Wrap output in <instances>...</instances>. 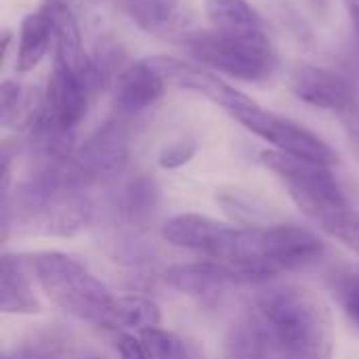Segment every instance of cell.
I'll list each match as a JSON object with an SVG mask.
<instances>
[{
	"label": "cell",
	"mask_w": 359,
	"mask_h": 359,
	"mask_svg": "<svg viewBox=\"0 0 359 359\" xmlns=\"http://www.w3.org/2000/svg\"><path fill=\"white\" fill-rule=\"evenodd\" d=\"M122 11L147 34L175 32L179 21V0H118Z\"/></svg>",
	"instance_id": "obj_20"
},
{
	"label": "cell",
	"mask_w": 359,
	"mask_h": 359,
	"mask_svg": "<svg viewBox=\"0 0 359 359\" xmlns=\"http://www.w3.org/2000/svg\"><path fill=\"white\" fill-rule=\"evenodd\" d=\"M50 42H55L53 25L48 17L38 8L34 13H27L19 25V42H17V57H15V69L19 74L32 72L40 61L46 57Z\"/></svg>",
	"instance_id": "obj_18"
},
{
	"label": "cell",
	"mask_w": 359,
	"mask_h": 359,
	"mask_svg": "<svg viewBox=\"0 0 359 359\" xmlns=\"http://www.w3.org/2000/svg\"><path fill=\"white\" fill-rule=\"evenodd\" d=\"M311 8L320 15V17H328V11H330V4L332 0H309Z\"/></svg>",
	"instance_id": "obj_26"
},
{
	"label": "cell",
	"mask_w": 359,
	"mask_h": 359,
	"mask_svg": "<svg viewBox=\"0 0 359 359\" xmlns=\"http://www.w3.org/2000/svg\"><path fill=\"white\" fill-rule=\"evenodd\" d=\"M23 257L4 255L0 265V309L13 316H32L40 311L38 297L34 294L27 278Z\"/></svg>",
	"instance_id": "obj_16"
},
{
	"label": "cell",
	"mask_w": 359,
	"mask_h": 359,
	"mask_svg": "<svg viewBox=\"0 0 359 359\" xmlns=\"http://www.w3.org/2000/svg\"><path fill=\"white\" fill-rule=\"evenodd\" d=\"M130 158V128L124 118L107 120L74 154L72 162L84 185L118 177Z\"/></svg>",
	"instance_id": "obj_8"
},
{
	"label": "cell",
	"mask_w": 359,
	"mask_h": 359,
	"mask_svg": "<svg viewBox=\"0 0 359 359\" xmlns=\"http://www.w3.org/2000/svg\"><path fill=\"white\" fill-rule=\"evenodd\" d=\"M261 162L286 183L288 194L299 210L320 227L341 212L353 208L330 166L288 156L278 149L261 151Z\"/></svg>",
	"instance_id": "obj_5"
},
{
	"label": "cell",
	"mask_w": 359,
	"mask_h": 359,
	"mask_svg": "<svg viewBox=\"0 0 359 359\" xmlns=\"http://www.w3.org/2000/svg\"><path fill=\"white\" fill-rule=\"evenodd\" d=\"M162 322L160 307L145 297L128 294V297H111L101 328L126 332H145L158 328Z\"/></svg>",
	"instance_id": "obj_17"
},
{
	"label": "cell",
	"mask_w": 359,
	"mask_h": 359,
	"mask_svg": "<svg viewBox=\"0 0 359 359\" xmlns=\"http://www.w3.org/2000/svg\"><path fill=\"white\" fill-rule=\"evenodd\" d=\"M88 95L80 80L55 61L44 90V116L67 130H76L88 111Z\"/></svg>",
	"instance_id": "obj_12"
},
{
	"label": "cell",
	"mask_w": 359,
	"mask_h": 359,
	"mask_svg": "<svg viewBox=\"0 0 359 359\" xmlns=\"http://www.w3.org/2000/svg\"><path fill=\"white\" fill-rule=\"evenodd\" d=\"M181 44L187 46L202 65L233 80L263 82L278 65V55L267 32L227 34L219 29H198L183 34Z\"/></svg>",
	"instance_id": "obj_4"
},
{
	"label": "cell",
	"mask_w": 359,
	"mask_h": 359,
	"mask_svg": "<svg viewBox=\"0 0 359 359\" xmlns=\"http://www.w3.org/2000/svg\"><path fill=\"white\" fill-rule=\"evenodd\" d=\"M147 63L166 82H170V84H175L179 88L194 90V93H200V95L208 97L210 101L221 105L227 114H231L238 107L252 101L246 93L231 86L215 69H210V67H206L202 63H198V65L187 63V61H183L179 57H172V55H151V57H147Z\"/></svg>",
	"instance_id": "obj_9"
},
{
	"label": "cell",
	"mask_w": 359,
	"mask_h": 359,
	"mask_svg": "<svg viewBox=\"0 0 359 359\" xmlns=\"http://www.w3.org/2000/svg\"><path fill=\"white\" fill-rule=\"evenodd\" d=\"M278 359H332L334 322L318 292L299 284H271L257 297Z\"/></svg>",
	"instance_id": "obj_1"
},
{
	"label": "cell",
	"mask_w": 359,
	"mask_h": 359,
	"mask_svg": "<svg viewBox=\"0 0 359 359\" xmlns=\"http://www.w3.org/2000/svg\"><path fill=\"white\" fill-rule=\"evenodd\" d=\"M141 339H143L149 359H181L183 349H185L183 339H179L172 332L162 330L160 326L141 332Z\"/></svg>",
	"instance_id": "obj_22"
},
{
	"label": "cell",
	"mask_w": 359,
	"mask_h": 359,
	"mask_svg": "<svg viewBox=\"0 0 359 359\" xmlns=\"http://www.w3.org/2000/svg\"><path fill=\"white\" fill-rule=\"evenodd\" d=\"M229 116L236 118L244 128H248L252 135L261 137L263 141H267L282 154L320 162L326 166H332L339 162V154L313 130L297 124L290 118L263 109L257 101H250L238 107Z\"/></svg>",
	"instance_id": "obj_6"
},
{
	"label": "cell",
	"mask_w": 359,
	"mask_h": 359,
	"mask_svg": "<svg viewBox=\"0 0 359 359\" xmlns=\"http://www.w3.org/2000/svg\"><path fill=\"white\" fill-rule=\"evenodd\" d=\"M40 11L48 17L50 25H53L55 61L61 63L63 67H67L88 93L99 90L105 82H103L101 74L97 72L93 57L84 50L80 25H78L72 8L63 0H44Z\"/></svg>",
	"instance_id": "obj_10"
},
{
	"label": "cell",
	"mask_w": 359,
	"mask_h": 359,
	"mask_svg": "<svg viewBox=\"0 0 359 359\" xmlns=\"http://www.w3.org/2000/svg\"><path fill=\"white\" fill-rule=\"evenodd\" d=\"M324 242L299 225H250L227 227L217 261L236 267L246 282H265L271 276L316 261Z\"/></svg>",
	"instance_id": "obj_2"
},
{
	"label": "cell",
	"mask_w": 359,
	"mask_h": 359,
	"mask_svg": "<svg viewBox=\"0 0 359 359\" xmlns=\"http://www.w3.org/2000/svg\"><path fill=\"white\" fill-rule=\"evenodd\" d=\"M345 4H347L349 17H351V21H353V25H355L359 34V0H345Z\"/></svg>",
	"instance_id": "obj_27"
},
{
	"label": "cell",
	"mask_w": 359,
	"mask_h": 359,
	"mask_svg": "<svg viewBox=\"0 0 359 359\" xmlns=\"http://www.w3.org/2000/svg\"><path fill=\"white\" fill-rule=\"evenodd\" d=\"M223 359H278L257 311L244 313L229 326L223 341Z\"/></svg>",
	"instance_id": "obj_15"
},
{
	"label": "cell",
	"mask_w": 359,
	"mask_h": 359,
	"mask_svg": "<svg viewBox=\"0 0 359 359\" xmlns=\"http://www.w3.org/2000/svg\"><path fill=\"white\" fill-rule=\"evenodd\" d=\"M118 353L120 359H149L147 349L143 345V339H137L135 334L126 332L118 341Z\"/></svg>",
	"instance_id": "obj_25"
},
{
	"label": "cell",
	"mask_w": 359,
	"mask_h": 359,
	"mask_svg": "<svg viewBox=\"0 0 359 359\" xmlns=\"http://www.w3.org/2000/svg\"><path fill=\"white\" fill-rule=\"evenodd\" d=\"M351 149L359 160V133H351Z\"/></svg>",
	"instance_id": "obj_28"
},
{
	"label": "cell",
	"mask_w": 359,
	"mask_h": 359,
	"mask_svg": "<svg viewBox=\"0 0 359 359\" xmlns=\"http://www.w3.org/2000/svg\"><path fill=\"white\" fill-rule=\"evenodd\" d=\"M196 149H198V145L194 139H179L160 151L158 164L162 168H181L196 156Z\"/></svg>",
	"instance_id": "obj_24"
},
{
	"label": "cell",
	"mask_w": 359,
	"mask_h": 359,
	"mask_svg": "<svg viewBox=\"0 0 359 359\" xmlns=\"http://www.w3.org/2000/svg\"><path fill=\"white\" fill-rule=\"evenodd\" d=\"M326 284L349 322L359 330V265H339L328 271Z\"/></svg>",
	"instance_id": "obj_21"
},
{
	"label": "cell",
	"mask_w": 359,
	"mask_h": 359,
	"mask_svg": "<svg viewBox=\"0 0 359 359\" xmlns=\"http://www.w3.org/2000/svg\"><path fill=\"white\" fill-rule=\"evenodd\" d=\"M227 227L229 225L217 219H210L206 215L181 212V215L170 217L162 225V238L177 248L198 250V252H204L208 259H212Z\"/></svg>",
	"instance_id": "obj_14"
},
{
	"label": "cell",
	"mask_w": 359,
	"mask_h": 359,
	"mask_svg": "<svg viewBox=\"0 0 359 359\" xmlns=\"http://www.w3.org/2000/svg\"><path fill=\"white\" fill-rule=\"evenodd\" d=\"M25 261L40 290L53 305L101 328L114 294H109L105 284L82 261L63 252H36Z\"/></svg>",
	"instance_id": "obj_3"
},
{
	"label": "cell",
	"mask_w": 359,
	"mask_h": 359,
	"mask_svg": "<svg viewBox=\"0 0 359 359\" xmlns=\"http://www.w3.org/2000/svg\"><path fill=\"white\" fill-rule=\"evenodd\" d=\"M166 80L147 63L135 61L122 69L114 82V101L122 116H139L156 105L164 95Z\"/></svg>",
	"instance_id": "obj_13"
},
{
	"label": "cell",
	"mask_w": 359,
	"mask_h": 359,
	"mask_svg": "<svg viewBox=\"0 0 359 359\" xmlns=\"http://www.w3.org/2000/svg\"><path fill=\"white\" fill-rule=\"evenodd\" d=\"M204 13L212 29L227 34L265 32L263 17L248 0H206Z\"/></svg>",
	"instance_id": "obj_19"
},
{
	"label": "cell",
	"mask_w": 359,
	"mask_h": 359,
	"mask_svg": "<svg viewBox=\"0 0 359 359\" xmlns=\"http://www.w3.org/2000/svg\"><path fill=\"white\" fill-rule=\"evenodd\" d=\"M164 280L177 292L200 299V301L217 299L229 286L246 282V278L236 267L217 259L172 265L170 269H166Z\"/></svg>",
	"instance_id": "obj_11"
},
{
	"label": "cell",
	"mask_w": 359,
	"mask_h": 359,
	"mask_svg": "<svg viewBox=\"0 0 359 359\" xmlns=\"http://www.w3.org/2000/svg\"><path fill=\"white\" fill-rule=\"evenodd\" d=\"M288 88L303 103L337 114L351 133H359V90L347 78L313 63H294Z\"/></svg>",
	"instance_id": "obj_7"
},
{
	"label": "cell",
	"mask_w": 359,
	"mask_h": 359,
	"mask_svg": "<svg viewBox=\"0 0 359 359\" xmlns=\"http://www.w3.org/2000/svg\"><path fill=\"white\" fill-rule=\"evenodd\" d=\"M88 359H99V358H88Z\"/></svg>",
	"instance_id": "obj_29"
},
{
	"label": "cell",
	"mask_w": 359,
	"mask_h": 359,
	"mask_svg": "<svg viewBox=\"0 0 359 359\" xmlns=\"http://www.w3.org/2000/svg\"><path fill=\"white\" fill-rule=\"evenodd\" d=\"M322 229L337 238L341 244H345L347 248H351L353 252L359 255V210L358 208H349L345 212H341L339 217L330 219L326 225H322Z\"/></svg>",
	"instance_id": "obj_23"
}]
</instances>
